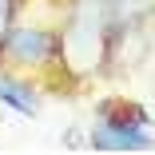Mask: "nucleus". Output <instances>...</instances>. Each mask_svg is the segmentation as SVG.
I'll return each instance as SVG.
<instances>
[{"label": "nucleus", "mask_w": 155, "mask_h": 155, "mask_svg": "<svg viewBox=\"0 0 155 155\" xmlns=\"http://www.w3.org/2000/svg\"><path fill=\"white\" fill-rule=\"evenodd\" d=\"M0 72L28 76L44 87V96H64V64H60V32L56 24L16 20L0 36Z\"/></svg>", "instance_id": "1"}, {"label": "nucleus", "mask_w": 155, "mask_h": 155, "mask_svg": "<svg viewBox=\"0 0 155 155\" xmlns=\"http://www.w3.org/2000/svg\"><path fill=\"white\" fill-rule=\"evenodd\" d=\"M91 151H151V115L127 96H111L96 104V119L87 131Z\"/></svg>", "instance_id": "2"}, {"label": "nucleus", "mask_w": 155, "mask_h": 155, "mask_svg": "<svg viewBox=\"0 0 155 155\" xmlns=\"http://www.w3.org/2000/svg\"><path fill=\"white\" fill-rule=\"evenodd\" d=\"M0 107H8L24 119H36L44 107V87L28 76H12V72H0Z\"/></svg>", "instance_id": "3"}, {"label": "nucleus", "mask_w": 155, "mask_h": 155, "mask_svg": "<svg viewBox=\"0 0 155 155\" xmlns=\"http://www.w3.org/2000/svg\"><path fill=\"white\" fill-rule=\"evenodd\" d=\"M24 4H28V0H0V36H4L8 28H12V24L20 20Z\"/></svg>", "instance_id": "4"}]
</instances>
